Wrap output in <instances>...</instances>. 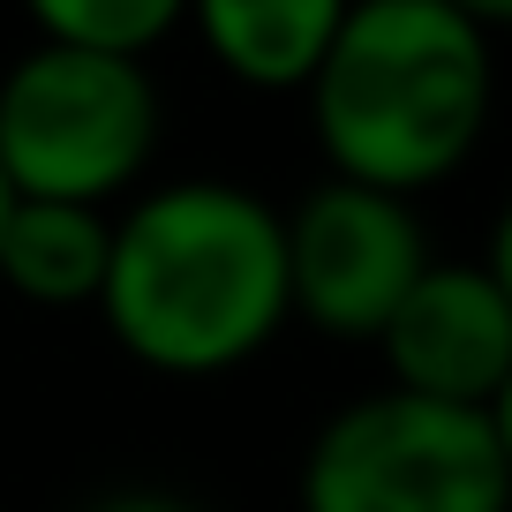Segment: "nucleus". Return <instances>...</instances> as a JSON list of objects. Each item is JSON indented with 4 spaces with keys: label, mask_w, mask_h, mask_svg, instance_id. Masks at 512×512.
<instances>
[{
    "label": "nucleus",
    "mask_w": 512,
    "mask_h": 512,
    "mask_svg": "<svg viewBox=\"0 0 512 512\" xmlns=\"http://www.w3.org/2000/svg\"><path fill=\"white\" fill-rule=\"evenodd\" d=\"M113 347L151 377H234L294 317L287 211L219 174L144 189L113 211V264L98 294Z\"/></svg>",
    "instance_id": "1"
},
{
    "label": "nucleus",
    "mask_w": 512,
    "mask_h": 512,
    "mask_svg": "<svg viewBox=\"0 0 512 512\" xmlns=\"http://www.w3.org/2000/svg\"><path fill=\"white\" fill-rule=\"evenodd\" d=\"M302 98L332 181L415 204L475 159L490 128V31L452 0H354Z\"/></svg>",
    "instance_id": "2"
},
{
    "label": "nucleus",
    "mask_w": 512,
    "mask_h": 512,
    "mask_svg": "<svg viewBox=\"0 0 512 512\" xmlns=\"http://www.w3.org/2000/svg\"><path fill=\"white\" fill-rule=\"evenodd\" d=\"M159 136L166 106L151 83V61L38 38L0 76V174L31 204L113 211L151 174Z\"/></svg>",
    "instance_id": "3"
},
{
    "label": "nucleus",
    "mask_w": 512,
    "mask_h": 512,
    "mask_svg": "<svg viewBox=\"0 0 512 512\" xmlns=\"http://www.w3.org/2000/svg\"><path fill=\"white\" fill-rule=\"evenodd\" d=\"M302 512H512V467L482 407L362 392L302 452Z\"/></svg>",
    "instance_id": "4"
},
{
    "label": "nucleus",
    "mask_w": 512,
    "mask_h": 512,
    "mask_svg": "<svg viewBox=\"0 0 512 512\" xmlns=\"http://www.w3.org/2000/svg\"><path fill=\"white\" fill-rule=\"evenodd\" d=\"M430 264L437 256L407 196L362 189V181H317L287 211V294L294 317L317 324L324 339L377 347Z\"/></svg>",
    "instance_id": "5"
},
{
    "label": "nucleus",
    "mask_w": 512,
    "mask_h": 512,
    "mask_svg": "<svg viewBox=\"0 0 512 512\" xmlns=\"http://www.w3.org/2000/svg\"><path fill=\"white\" fill-rule=\"evenodd\" d=\"M384 384L437 407H482L512 384V302L482 264H430L377 339Z\"/></svg>",
    "instance_id": "6"
},
{
    "label": "nucleus",
    "mask_w": 512,
    "mask_h": 512,
    "mask_svg": "<svg viewBox=\"0 0 512 512\" xmlns=\"http://www.w3.org/2000/svg\"><path fill=\"white\" fill-rule=\"evenodd\" d=\"M354 0H189V31L241 91H309Z\"/></svg>",
    "instance_id": "7"
},
{
    "label": "nucleus",
    "mask_w": 512,
    "mask_h": 512,
    "mask_svg": "<svg viewBox=\"0 0 512 512\" xmlns=\"http://www.w3.org/2000/svg\"><path fill=\"white\" fill-rule=\"evenodd\" d=\"M113 264V211L16 196L0 234V287L31 309H98Z\"/></svg>",
    "instance_id": "8"
},
{
    "label": "nucleus",
    "mask_w": 512,
    "mask_h": 512,
    "mask_svg": "<svg viewBox=\"0 0 512 512\" xmlns=\"http://www.w3.org/2000/svg\"><path fill=\"white\" fill-rule=\"evenodd\" d=\"M16 8L46 46L121 53V61H144L189 23V0H16Z\"/></svg>",
    "instance_id": "9"
},
{
    "label": "nucleus",
    "mask_w": 512,
    "mask_h": 512,
    "mask_svg": "<svg viewBox=\"0 0 512 512\" xmlns=\"http://www.w3.org/2000/svg\"><path fill=\"white\" fill-rule=\"evenodd\" d=\"M83 512H204V505H189L181 490H144V482H136V490H106V497H91Z\"/></svg>",
    "instance_id": "10"
},
{
    "label": "nucleus",
    "mask_w": 512,
    "mask_h": 512,
    "mask_svg": "<svg viewBox=\"0 0 512 512\" xmlns=\"http://www.w3.org/2000/svg\"><path fill=\"white\" fill-rule=\"evenodd\" d=\"M482 272L505 287V302H512V204L497 211V226H490V256H482Z\"/></svg>",
    "instance_id": "11"
},
{
    "label": "nucleus",
    "mask_w": 512,
    "mask_h": 512,
    "mask_svg": "<svg viewBox=\"0 0 512 512\" xmlns=\"http://www.w3.org/2000/svg\"><path fill=\"white\" fill-rule=\"evenodd\" d=\"M452 8H460L467 23H482V31H505L512 23V0H452Z\"/></svg>",
    "instance_id": "12"
},
{
    "label": "nucleus",
    "mask_w": 512,
    "mask_h": 512,
    "mask_svg": "<svg viewBox=\"0 0 512 512\" xmlns=\"http://www.w3.org/2000/svg\"><path fill=\"white\" fill-rule=\"evenodd\" d=\"M490 430H497V445H505V467H512V384L490 400Z\"/></svg>",
    "instance_id": "13"
},
{
    "label": "nucleus",
    "mask_w": 512,
    "mask_h": 512,
    "mask_svg": "<svg viewBox=\"0 0 512 512\" xmlns=\"http://www.w3.org/2000/svg\"><path fill=\"white\" fill-rule=\"evenodd\" d=\"M8 211H16V189H8V174H0V234H8Z\"/></svg>",
    "instance_id": "14"
}]
</instances>
